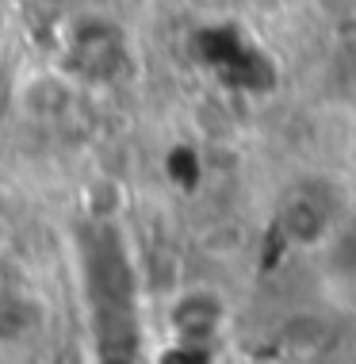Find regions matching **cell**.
Masks as SVG:
<instances>
[{
    "label": "cell",
    "instance_id": "cell-2",
    "mask_svg": "<svg viewBox=\"0 0 356 364\" xmlns=\"http://www.w3.org/2000/svg\"><path fill=\"white\" fill-rule=\"evenodd\" d=\"M77 62L85 65V73H115L123 65V43L119 31L107 23H88L77 31Z\"/></svg>",
    "mask_w": 356,
    "mask_h": 364
},
{
    "label": "cell",
    "instance_id": "cell-1",
    "mask_svg": "<svg viewBox=\"0 0 356 364\" xmlns=\"http://www.w3.org/2000/svg\"><path fill=\"white\" fill-rule=\"evenodd\" d=\"M200 38H203L207 62L230 85H237V88H264L269 85V62L253 46H245L234 31H207Z\"/></svg>",
    "mask_w": 356,
    "mask_h": 364
}]
</instances>
